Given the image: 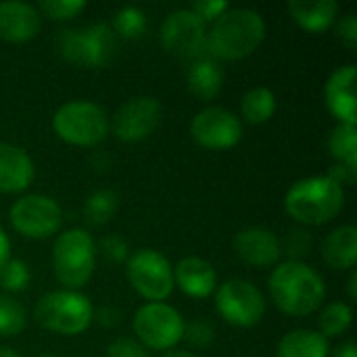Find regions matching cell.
Returning <instances> with one entry per match:
<instances>
[{"instance_id":"74e56055","label":"cell","mask_w":357,"mask_h":357,"mask_svg":"<svg viewBox=\"0 0 357 357\" xmlns=\"http://www.w3.org/2000/svg\"><path fill=\"white\" fill-rule=\"evenodd\" d=\"M326 176H328L331 180H335L339 186H354L357 182V169L347 167V165H339V163H335V165L328 169Z\"/></svg>"},{"instance_id":"4fadbf2b","label":"cell","mask_w":357,"mask_h":357,"mask_svg":"<svg viewBox=\"0 0 357 357\" xmlns=\"http://www.w3.org/2000/svg\"><path fill=\"white\" fill-rule=\"evenodd\" d=\"M207 25L190 10L178 8L161 23V46L167 54L192 61L205 54Z\"/></svg>"},{"instance_id":"52a82bcc","label":"cell","mask_w":357,"mask_h":357,"mask_svg":"<svg viewBox=\"0 0 357 357\" xmlns=\"http://www.w3.org/2000/svg\"><path fill=\"white\" fill-rule=\"evenodd\" d=\"M52 132L71 146L92 149L109 136V117L92 100H69L54 111Z\"/></svg>"},{"instance_id":"e0dca14e","label":"cell","mask_w":357,"mask_h":357,"mask_svg":"<svg viewBox=\"0 0 357 357\" xmlns=\"http://www.w3.org/2000/svg\"><path fill=\"white\" fill-rule=\"evenodd\" d=\"M42 17L29 2L6 0L0 2V40L10 44H23L40 33Z\"/></svg>"},{"instance_id":"d6986e66","label":"cell","mask_w":357,"mask_h":357,"mask_svg":"<svg viewBox=\"0 0 357 357\" xmlns=\"http://www.w3.org/2000/svg\"><path fill=\"white\" fill-rule=\"evenodd\" d=\"M36 165L31 157L17 144L0 142V192L19 195L31 186Z\"/></svg>"},{"instance_id":"d6a6232c","label":"cell","mask_w":357,"mask_h":357,"mask_svg":"<svg viewBox=\"0 0 357 357\" xmlns=\"http://www.w3.org/2000/svg\"><path fill=\"white\" fill-rule=\"evenodd\" d=\"M215 339V328L211 322L207 320H192L190 324L184 326V337L182 341H186L190 347L195 349H205L213 343Z\"/></svg>"},{"instance_id":"f1b7e54d","label":"cell","mask_w":357,"mask_h":357,"mask_svg":"<svg viewBox=\"0 0 357 357\" xmlns=\"http://www.w3.org/2000/svg\"><path fill=\"white\" fill-rule=\"evenodd\" d=\"M25 326H27V314L23 305L15 297L0 293V337L2 339L17 337L25 331Z\"/></svg>"},{"instance_id":"8fae6325","label":"cell","mask_w":357,"mask_h":357,"mask_svg":"<svg viewBox=\"0 0 357 357\" xmlns=\"http://www.w3.org/2000/svg\"><path fill=\"white\" fill-rule=\"evenodd\" d=\"M10 226L17 234L42 241L56 234L63 226V209L48 195H23L19 197L8 211Z\"/></svg>"},{"instance_id":"ee69618b","label":"cell","mask_w":357,"mask_h":357,"mask_svg":"<svg viewBox=\"0 0 357 357\" xmlns=\"http://www.w3.org/2000/svg\"><path fill=\"white\" fill-rule=\"evenodd\" d=\"M0 357H21L13 347H0Z\"/></svg>"},{"instance_id":"f6af8a7d","label":"cell","mask_w":357,"mask_h":357,"mask_svg":"<svg viewBox=\"0 0 357 357\" xmlns=\"http://www.w3.org/2000/svg\"><path fill=\"white\" fill-rule=\"evenodd\" d=\"M38 357H59V356H52V354H44V356H38Z\"/></svg>"},{"instance_id":"484cf974","label":"cell","mask_w":357,"mask_h":357,"mask_svg":"<svg viewBox=\"0 0 357 357\" xmlns=\"http://www.w3.org/2000/svg\"><path fill=\"white\" fill-rule=\"evenodd\" d=\"M328 151L339 165L357 169V128L347 123H337L328 136Z\"/></svg>"},{"instance_id":"b9f144b4","label":"cell","mask_w":357,"mask_h":357,"mask_svg":"<svg viewBox=\"0 0 357 357\" xmlns=\"http://www.w3.org/2000/svg\"><path fill=\"white\" fill-rule=\"evenodd\" d=\"M347 295H349V299H351V301H356L357 299V272L356 270H351V274H349V280H347Z\"/></svg>"},{"instance_id":"9c48e42d","label":"cell","mask_w":357,"mask_h":357,"mask_svg":"<svg viewBox=\"0 0 357 357\" xmlns=\"http://www.w3.org/2000/svg\"><path fill=\"white\" fill-rule=\"evenodd\" d=\"M184 318L169 303H144L136 310L132 331L149 351H172L184 337Z\"/></svg>"},{"instance_id":"ac0fdd59","label":"cell","mask_w":357,"mask_h":357,"mask_svg":"<svg viewBox=\"0 0 357 357\" xmlns=\"http://www.w3.org/2000/svg\"><path fill=\"white\" fill-rule=\"evenodd\" d=\"M174 284L190 299H207L218 289V272L203 257H184L174 268Z\"/></svg>"},{"instance_id":"30bf717a","label":"cell","mask_w":357,"mask_h":357,"mask_svg":"<svg viewBox=\"0 0 357 357\" xmlns=\"http://www.w3.org/2000/svg\"><path fill=\"white\" fill-rule=\"evenodd\" d=\"M215 312L236 328H253L266 316L264 293L245 278H230L215 289Z\"/></svg>"},{"instance_id":"4dcf8cb0","label":"cell","mask_w":357,"mask_h":357,"mask_svg":"<svg viewBox=\"0 0 357 357\" xmlns=\"http://www.w3.org/2000/svg\"><path fill=\"white\" fill-rule=\"evenodd\" d=\"M280 247L282 255H287V261H303V257L312 251V234L303 226L293 228L289 230L287 238L280 241Z\"/></svg>"},{"instance_id":"1f68e13d","label":"cell","mask_w":357,"mask_h":357,"mask_svg":"<svg viewBox=\"0 0 357 357\" xmlns=\"http://www.w3.org/2000/svg\"><path fill=\"white\" fill-rule=\"evenodd\" d=\"M36 8L40 15L48 17L50 21H69L86 8V2L84 0H42Z\"/></svg>"},{"instance_id":"44dd1931","label":"cell","mask_w":357,"mask_h":357,"mask_svg":"<svg viewBox=\"0 0 357 357\" xmlns=\"http://www.w3.org/2000/svg\"><path fill=\"white\" fill-rule=\"evenodd\" d=\"M287 10L301 29L312 33H322L331 29L339 19V4L335 0H291L287 4Z\"/></svg>"},{"instance_id":"f35d334b","label":"cell","mask_w":357,"mask_h":357,"mask_svg":"<svg viewBox=\"0 0 357 357\" xmlns=\"http://www.w3.org/2000/svg\"><path fill=\"white\" fill-rule=\"evenodd\" d=\"M94 320L102 328H113V326L119 324V312L113 305H102V307L94 310Z\"/></svg>"},{"instance_id":"5b68a950","label":"cell","mask_w":357,"mask_h":357,"mask_svg":"<svg viewBox=\"0 0 357 357\" xmlns=\"http://www.w3.org/2000/svg\"><path fill=\"white\" fill-rule=\"evenodd\" d=\"M33 320L48 333L77 337L94 322V305L79 291H50L36 303Z\"/></svg>"},{"instance_id":"cb8c5ba5","label":"cell","mask_w":357,"mask_h":357,"mask_svg":"<svg viewBox=\"0 0 357 357\" xmlns=\"http://www.w3.org/2000/svg\"><path fill=\"white\" fill-rule=\"evenodd\" d=\"M276 107H278V100H276L274 90L266 86H255L241 100V121L251 123V126H261L274 117Z\"/></svg>"},{"instance_id":"836d02e7","label":"cell","mask_w":357,"mask_h":357,"mask_svg":"<svg viewBox=\"0 0 357 357\" xmlns=\"http://www.w3.org/2000/svg\"><path fill=\"white\" fill-rule=\"evenodd\" d=\"M96 251L102 253V257L111 264H123L130 257V247L121 236L109 234L105 238H100V243L96 245Z\"/></svg>"},{"instance_id":"7bdbcfd3","label":"cell","mask_w":357,"mask_h":357,"mask_svg":"<svg viewBox=\"0 0 357 357\" xmlns=\"http://www.w3.org/2000/svg\"><path fill=\"white\" fill-rule=\"evenodd\" d=\"M161 357H201V356H197L195 351H186V349H172V351H165Z\"/></svg>"},{"instance_id":"5bb4252c","label":"cell","mask_w":357,"mask_h":357,"mask_svg":"<svg viewBox=\"0 0 357 357\" xmlns=\"http://www.w3.org/2000/svg\"><path fill=\"white\" fill-rule=\"evenodd\" d=\"M192 140L207 151H228L243 140V121L224 107H205L190 121Z\"/></svg>"},{"instance_id":"603a6c76","label":"cell","mask_w":357,"mask_h":357,"mask_svg":"<svg viewBox=\"0 0 357 357\" xmlns=\"http://www.w3.org/2000/svg\"><path fill=\"white\" fill-rule=\"evenodd\" d=\"M328 339L312 328H297L287 333L276 347V357H328Z\"/></svg>"},{"instance_id":"4316f807","label":"cell","mask_w":357,"mask_h":357,"mask_svg":"<svg viewBox=\"0 0 357 357\" xmlns=\"http://www.w3.org/2000/svg\"><path fill=\"white\" fill-rule=\"evenodd\" d=\"M354 322V310L351 305L343 303V301H333L328 305H324V310L320 312L318 318V333L324 339H337L343 337Z\"/></svg>"},{"instance_id":"277c9868","label":"cell","mask_w":357,"mask_h":357,"mask_svg":"<svg viewBox=\"0 0 357 357\" xmlns=\"http://www.w3.org/2000/svg\"><path fill=\"white\" fill-rule=\"evenodd\" d=\"M96 241L84 228L61 232L52 245V272L67 291L84 289L96 268Z\"/></svg>"},{"instance_id":"f546056e","label":"cell","mask_w":357,"mask_h":357,"mask_svg":"<svg viewBox=\"0 0 357 357\" xmlns=\"http://www.w3.org/2000/svg\"><path fill=\"white\" fill-rule=\"evenodd\" d=\"M29 280H31V272H29V266L25 261L10 257L6 264L0 266V289L6 295L27 289Z\"/></svg>"},{"instance_id":"60d3db41","label":"cell","mask_w":357,"mask_h":357,"mask_svg":"<svg viewBox=\"0 0 357 357\" xmlns=\"http://www.w3.org/2000/svg\"><path fill=\"white\" fill-rule=\"evenodd\" d=\"M333 357H357V347L354 341H347L343 345H339L335 351H333Z\"/></svg>"},{"instance_id":"8d00e7d4","label":"cell","mask_w":357,"mask_h":357,"mask_svg":"<svg viewBox=\"0 0 357 357\" xmlns=\"http://www.w3.org/2000/svg\"><path fill=\"white\" fill-rule=\"evenodd\" d=\"M335 33L337 40H341L343 46H347L349 50L357 48V17L354 13H347L345 17H341L335 23Z\"/></svg>"},{"instance_id":"9a60e30c","label":"cell","mask_w":357,"mask_h":357,"mask_svg":"<svg viewBox=\"0 0 357 357\" xmlns=\"http://www.w3.org/2000/svg\"><path fill=\"white\" fill-rule=\"evenodd\" d=\"M236 257L251 268H274L282 259V247L276 232L264 226H247L234 236Z\"/></svg>"},{"instance_id":"d4e9b609","label":"cell","mask_w":357,"mask_h":357,"mask_svg":"<svg viewBox=\"0 0 357 357\" xmlns=\"http://www.w3.org/2000/svg\"><path fill=\"white\" fill-rule=\"evenodd\" d=\"M119 209V197L111 188H98L88 195L84 203V220L90 226H105L115 218Z\"/></svg>"},{"instance_id":"7c38bea8","label":"cell","mask_w":357,"mask_h":357,"mask_svg":"<svg viewBox=\"0 0 357 357\" xmlns=\"http://www.w3.org/2000/svg\"><path fill=\"white\" fill-rule=\"evenodd\" d=\"M163 105L155 96H134L126 100L109 121V132L119 142H142L161 123Z\"/></svg>"},{"instance_id":"7a4b0ae2","label":"cell","mask_w":357,"mask_h":357,"mask_svg":"<svg viewBox=\"0 0 357 357\" xmlns=\"http://www.w3.org/2000/svg\"><path fill=\"white\" fill-rule=\"evenodd\" d=\"M266 40V21L253 8H228L209 27L205 52L220 61L251 56Z\"/></svg>"},{"instance_id":"83f0119b","label":"cell","mask_w":357,"mask_h":357,"mask_svg":"<svg viewBox=\"0 0 357 357\" xmlns=\"http://www.w3.org/2000/svg\"><path fill=\"white\" fill-rule=\"evenodd\" d=\"M109 27L123 40H136L146 31V15L138 6H121L113 15V23Z\"/></svg>"},{"instance_id":"e575fe53","label":"cell","mask_w":357,"mask_h":357,"mask_svg":"<svg viewBox=\"0 0 357 357\" xmlns=\"http://www.w3.org/2000/svg\"><path fill=\"white\" fill-rule=\"evenodd\" d=\"M107 357H153L151 351L140 345L136 339L130 337H121L115 339L109 347H107Z\"/></svg>"},{"instance_id":"7402d4cb","label":"cell","mask_w":357,"mask_h":357,"mask_svg":"<svg viewBox=\"0 0 357 357\" xmlns=\"http://www.w3.org/2000/svg\"><path fill=\"white\" fill-rule=\"evenodd\" d=\"M322 259L333 270H354L357 261V228L351 224L335 228L320 247Z\"/></svg>"},{"instance_id":"6da1fadb","label":"cell","mask_w":357,"mask_h":357,"mask_svg":"<svg viewBox=\"0 0 357 357\" xmlns=\"http://www.w3.org/2000/svg\"><path fill=\"white\" fill-rule=\"evenodd\" d=\"M274 305L287 316H310L326 299L324 278L305 261H280L268 278Z\"/></svg>"},{"instance_id":"ab89813d","label":"cell","mask_w":357,"mask_h":357,"mask_svg":"<svg viewBox=\"0 0 357 357\" xmlns=\"http://www.w3.org/2000/svg\"><path fill=\"white\" fill-rule=\"evenodd\" d=\"M10 259V241L4 232V228L0 226V266L6 264Z\"/></svg>"},{"instance_id":"ffe728a7","label":"cell","mask_w":357,"mask_h":357,"mask_svg":"<svg viewBox=\"0 0 357 357\" xmlns=\"http://www.w3.org/2000/svg\"><path fill=\"white\" fill-rule=\"evenodd\" d=\"M224 69L207 52L192 59L186 69V88L199 100H213L222 92Z\"/></svg>"},{"instance_id":"3957f363","label":"cell","mask_w":357,"mask_h":357,"mask_svg":"<svg viewBox=\"0 0 357 357\" xmlns=\"http://www.w3.org/2000/svg\"><path fill=\"white\" fill-rule=\"evenodd\" d=\"M284 213L299 226L331 224L345 207V188L324 176H310L295 182L284 195Z\"/></svg>"},{"instance_id":"2e32d148","label":"cell","mask_w":357,"mask_h":357,"mask_svg":"<svg viewBox=\"0 0 357 357\" xmlns=\"http://www.w3.org/2000/svg\"><path fill=\"white\" fill-rule=\"evenodd\" d=\"M356 77V65L347 63L337 67L324 84V102L339 123H347V126L357 123Z\"/></svg>"},{"instance_id":"8992f818","label":"cell","mask_w":357,"mask_h":357,"mask_svg":"<svg viewBox=\"0 0 357 357\" xmlns=\"http://www.w3.org/2000/svg\"><path fill=\"white\" fill-rule=\"evenodd\" d=\"M54 46L67 63L84 69H100L113 61L117 40L107 23H92L86 27L59 31Z\"/></svg>"},{"instance_id":"ba28073f","label":"cell","mask_w":357,"mask_h":357,"mask_svg":"<svg viewBox=\"0 0 357 357\" xmlns=\"http://www.w3.org/2000/svg\"><path fill=\"white\" fill-rule=\"evenodd\" d=\"M126 278L130 287L146 299V303H165L174 293V266L157 249H138L126 261Z\"/></svg>"},{"instance_id":"d590c367","label":"cell","mask_w":357,"mask_h":357,"mask_svg":"<svg viewBox=\"0 0 357 357\" xmlns=\"http://www.w3.org/2000/svg\"><path fill=\"white\" fill-rule=\"evenodd\" d=\"M188 8L207 25V23H213L222 13H226L230 4L226 0H199V2H192Z\"/></svg>"}]
</instances>
